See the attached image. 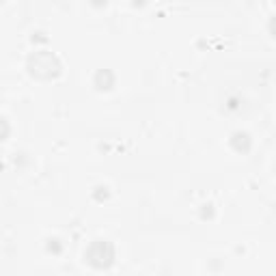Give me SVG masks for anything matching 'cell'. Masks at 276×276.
<instances>
[{"mask_svg": "<svg viewBox=\"0 0 276 276\" xmlns=\"http://www.w3.org/2000/svg\"><path fill=\"white\" fill-rule=\"evenodd\" d=\"M26 67H28V74L39 80H54L63 71L58 56L48 52V50H37V52L30 54L26 60Z\"/></svg>", "mask_w": 276, "mask_h": 276, "instance_id": "6da1fadb", "label": "cell"}, {"mask_svg": "<svg viewBox=\"0 0 276 276\" xmlns=\"http://www.w3.org/2000/svg\"><path fill=\"white\" fill-rule=\"evenodd\" d=\"M84 261L93 270H108L115 263V246L108 240H95L84 252Z\"/></svg>", "mask_w": 276, "mask_h": 276, "instance_id": "7a4b0ae2", "label": "cell"}, {"mask_svg": "<svg viewBox=\"0 0 276 276\" xmlns=\"http://www.w3.org/2000/svg\"><path fill=\"white\" fill-rule=\"evenodd\" d=\"M93 84L97 87V91H110L115 87V74H112L110 69H97Z\"/></svg>", "mask_w": 276, "mask_h": 276, "instance_id": "3957f363", "label": "cell"}, {"mask_svg": "<svg viewBox=\"0 0 276 276\" xmlns=\"http://www.w3.org/2000/svg\"><path fill=\"white\" fill-rule=\"evenodd\" d=\"M250 136L246 134V132H233L231 134V147L235 151H240V153H246L250 149Z\"/></svg>", "mask_w": 276, "mask_h": 276, "instance_id": "277c9868", "label": "cell"}, {"mask_svg": "<svg viewBox=\"0 0 276 276\" xmlns=\"http://www.w3.org/2000/svg\"><path fill=\"white\" fill-rule=\"evenodd\" d=\"M60 248H63V246L58 244V240H56V238H54V240H48V252L58 254V252H60Z\"/></svg>", "mask_w": 276, "mask_h": 276, "instance_id": "5b68a950", "label": "cell"}, {"mask_svg": "<svg viewBox=\"0 0 276 276\" xmlns=\"http://www.w3.org/2000/svg\"><path fill=\"white\" fill-rule=\"evenodd\" d=\"M268 30L272 33V37H276V15L270 17V24H268Z\"/></svg>", "mask_w": 276, "mask_h": 276, "instance_id": "8992f818", "label": "cell"}, {"mask_svg": "<svg viewBox=\"0 0 276 276\" xmlns=\"http://www.w3.org/2000/svg\"><path fill=\"white\" fill-rule=\"evenodd\" d=\"M91 5H93V7H106L108 0H91Z\"/></svg>", "mask_w": 276, "mask_h": 276, "instance_id": "52a82bcc", "label": "cell"}]
</instances>
